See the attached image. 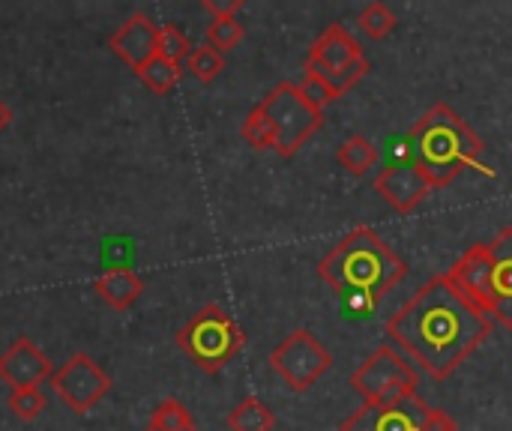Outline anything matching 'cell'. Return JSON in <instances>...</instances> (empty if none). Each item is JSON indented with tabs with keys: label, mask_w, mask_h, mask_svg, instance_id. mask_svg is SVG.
Segmentation results:
<instances>
[{
	"label": "cell",
	"mask_w": 512,
	"mask_h": 431,
	"mask_svg": "<svg viewBox=\"0 0 512 431\" xmlns=\"http://www.w3.org/2000/svg\"><path fill=\"white\" fill-rule=\"evenodd\" d=\"M357 24H360V30H363L369 39H384V36L399 24V18H396V12H393L387 3L375 0V3H369V6L360 12Z\"/></svg>",
	"instance_id": "23"
},
{
	"label": "cell",
	"mask_w": 512,
	"mask_h": 431,
	"mask_svg": "<svg viewBox=\"0 0 512 431\" xmlns=\"http://www.w3.org/2000/svg\"><path fill=\"white\" fill-rule=\"evenodd\" d=\"M429 405L414 396L402 405H363L357 408L339 431H423Z\"/></svg>",
	"instance_id": "11"
},
{
	"label": "cell",
	"mask_w": 512,
	"mask_h": 431,
	"mask_svg": "<svg viewBox=\"0 0 512 431\" xmlns=\"http://www.w3.org/2000/svg\"><path fill=\"white\" fill-rule=\"evenodd\" d=\"M12 123V111H9V105L0 99V132H6V126Z\"/></svg>",
	"instance_id": "29"
},
{
	"label": "cell",
	"mask_w": 512,
	"mask_h": 431,
	"mask_svg": "<svg viewBox=\"0 0 512 431\" xmlns=\"http://www.w3.org/2000/svg\"><path fill=\"white\" fill-rule=\"evenodd\" d=\"M156 39H159V27L144 12H135L111 33L108 45L123 63H129L138 72L150 57H156Z\"/></svg>",
	"instance_id": "15"
},
{
	"label": "cell",
	"mask_w": 512,
	"mask_h": 431,
	"mask_svg": "<svg viewBox=\"0 0 512 431\" xmlns=\"http://www.w3.org/2000/svg\"><path fill=\"white\" fill-rule=\"evenodd\" d=\"M204 36H207V45L222 54V51H231L234 45H240V39L246 36V27L240 24L237 15H222L207 24Z\"/></svg>",
	"instance_id": "21"
},
{
	"label": "cell",
	"mask_w": 512,
	"mask_h": 431,
	"mask_svg": "<svg viewBox=\"0 0 512 431\" xmlns=\"http://www.w3.org/2000/svg\"><path fill=\"white\" fill-rule=\"evenodd\" d=\"M138 78H141V84L147 87V90H153L156 96H162V93H168V90H174L177 87V81L183 78V69L177 66V63H171V60H165V57H150L141 69H138Z\"/></svg>",
	"instance_id": "19"
},
{
	"label": "cell",
	"mask_w": 512,
	"mask_h": 431,
	"mask_svg": "<svg viewBox=\"0 0 512 431\" xmlns=\"http://www.w3.org/2000/svg\"><path fill=\"white\" fill-rule=\"evenodd\" d=\"M330 366H333V354L309 330H294L270 354V369L294 393H306L324 372H330Z\"/></svg>",
	"instance_id": "8"
},
{
	"label": "cell",
	"mask_w": 512,
	"mask_h": 431,
	"mask_svg": "<svg viewBox=\"0 0 512 431\" xmlns=\"http://www.w3.org/2000/svg\"><path fill=\"white\" fill-rule=\"evenodd\" d=\"M339 165L354 174V177H363L369 168H375L378 162V147L366 138V135H351L339 144V153H336Z\"/></svg>",
	"instance_id": "18"
},
{
	"label": "cell",
	"mask_w": 512,
	"mask_h": 431,
	"mask_svg": "<svg viewBox=\"0 0 512 431\" xmlns=\"http://www.w3.org/2000/svg\"><path fill=\"white\" fill-rule=\"evenodd\" d=\"M51 375H54L51 360L27 336L15 339L0 354V381L9 390H39V384L51 381Z\"/></svg>",
	"instance_id": "10"
},
{
	"label": "cell",
	"mask_w": 512,
	"mask_h": 431,
	"mask_svg": "<svg viewBox=\"0 0 512 431\" xmlns=\"http://www.w3.org/2000/svg\"><path fill=\"white\" fill-rule=\"evenodd\" d=\"M177 345L198 369L216 375L246 348V333L222 306L207 303L177 330Z\"/></svg>",
	"instance_id": "4"
},
{
	"label": "cell",
	"mask_w": 512,
	"mask_h": 431,
	"mask_svg": "<svg viewBox=\"0 0 512 431\" xmlns=\"http://www.w3.org/2000/svg\"><path fill=\"white\" fill-rule=\"evenodd\" d=\"M408 273V264L372 231L354 228L339 246L318 264V276L339 294L378 303Z\"/></svg>",
	"instance_id": "2"
},
{
	"label": "cell",
	"mask_w": 512,
	"mask_h": 431,
	"mask_svg": "<svg viewBox=\"0 0 512 431\" xmlns=\"http://www.w3.org/2000/svg\"><path fill=\"white\" fill-rule=\"evenodd\" d=\"M351 387L366 405H402L417 396V372L396 348L381 345L351 375Z\"/></svg>",
	"instance_id": "7"
},
{
	"label": "cell",
	"mask_w": 512,
	"mask_h": 431,
	"mask_svg": "<svg viewBox=\"0 0 512 431\" xmlns=\"http://www.w3.org/2000/svg\"><path fill=\"white\" fill-rule=\"evenodd\" d=\"M375 189L381 192V198L396 210V213H411L423 204V198L432 192L429 180L420 174V168L414 162H399L384 168L375 177Z\"/></svg>",
	"instance_id": "12"
},
{
	"label": "cell",
	"mask_w": 512,
	"mask_h": 431,
	"mask_svg": "<svg viewBox=\"0 0 512 431\" xmlns=\"http://www.w3.org/2000/svg\"><path fill=\"white\" fill-rule=\"evenodd\" d=\"M450 282L468 297V300H474L486 315H489V306H492V300H489V282H492V249H489V243H477V246H471L453 267H450ZM492 318V315H489Z\"/></svg>",
	"instance_id": "13"
},
{
	"label": "cell",
	"mask_w": 512,
	"mask_h": 431,
	"mask_svg": "<svg viewBox=\"0 0 512 431\" xmlns=\"http://www.w3.org/2000/svg\"><path fill=\"white\" fill-rule=\"evenodd\" d=\"M297 87H300L303 99H306L309 105H315L318 111H324V105H330V102H336V99H339V96L333 93V87H330V84H324L315 72H306V75H303V81H300Z\"/></svg>",
	"instance_id": "26"
},
{
	"label": "cell",
	"mask_w": 512,
	"mask_h": 431,
	"mask_svg": "<svg viewBox=\"0 0 512 431\" xmlns=\"http://www.w3.org/2000/svg\"><path fill=\"white\" fill-rule=\"evenodd\" d=\"M156 54L171 60V63H183L192 54V42L186 39V33L174 24H162L159 27V39H156Z\"/></svg>",
	"instance_id": "24"
},
{
	"label": "cell",
	"mask_w": 512,
	"mask_h": 431,
	"mask_svg": "<svg viewBox=\"0 0 512 431\" xmlns=\"http://www.w3.org/2000/svg\"><path fill=\"white\" fill-rule=\"evenodd\" d=\"M222 69H225V57L216 48H210L207 42L198 45V48H192V54L186 57V72H192L201 84L216 81Z\"/></svg>",
	"instance_id": "22"
},
{
	"label": "cell",
	"mask_w": 512,
	"mask_h": 431,
	"mask_svg": "<svg viewBox=\"0 0 512 431\" xmlns=\"http://www.w3.org/2000/svg\"><path fill=\"white\" fill-rule=\"evenodd\" d=\"M492 324L495 321L441 273L390 315L387 339L411 354L435 381H444L492 336Z\"/></svg>",
	"instance_id": "1"
},
{
	"label": "cell",
	"mask_w": 512,
	"mask_h": 431,
	"mask_svg": "<svg viewBox=\"0 0 512 431\" xmlns=\"http://www.w3.org/2000/svg\"><path fill=\"white\" fill-rule=\"evenodd\" d=\"M228 429L231 431H273L276 429V414L255 396H246L237 408L228 414Z\"/></svg>",
	"instance_id": "17"
},
{
	"label": "cell",
	"mask_w": 512,
	"mask_h": 431,
	"mask_svg": "<svg viewBox=\"0 0 512 431\" xmlns=\"http://www.w3.org/2000/svg\"><path fill=\"white\" fill-rule=\"evenodd\" d=\"M255 111L261 114V120L270 132V150H276L285 159H291L324 123V111L309 105L294 81L276 84L255 105Z\"/></svg>",
	"instance_id": "5"
},
{
	"label": "cell",
	"mask_w": 512,
	"mask_h": 431,
	"mask_svg": "<svg viewBox=\"0 0 512 431\" xmlns=\"http://www.w3.org/2000/svg\"><path fill=\"white\" fill-rule=\"evenodd\" d=\"M243 6V0H204V9L213 12V18H222V15H237V9Z\"/></svg>",
	"instance_id": "28"
},
{
	"label": "cell",
	"mask_w": 512,
	"mask_h": 431,
	"mask_svg": "<svg viewBox=\"0 0 512 431\" xmlns=\"http://www.w3.org/2000/svg\"><path fill=\"white\" fill-rule=\"evenodd\" d=\"M147 431H198L189 408L180 399H165L153 408Z\"/></svg>",
	"instance_id": "20"
},
{
	"label": "cell",
	"mask_w": 512,
	"mask_h": 431,
	"mask_svg": "<svg viewBox=\"0 0 512 431\" xmlns=\"http://www.w3.org/2000/svg\"><path fill=\"white\" fill-rule=\"evenodd\" d=\"M9 411H12L18 420H24V423L36 420V417L45 411V396H42V390H12V396H9Z\"/></svg>",
	"instance_id": "25"
},
{
	"label": "cell",
	"mask_w": 512,
	"mask_h": 431,
	"mask_svg": "<svg viewBox=\"0 0 512 431\" xmlns=\"http://www.w3.org/2000/svg\"><path fill=\"white\" fill-rule=\"evenodd\" d=\"M51 387L69 411L87 414L90 408H96V402L108 396L111 378L99 369V363L90 354L75 351L60 369H54Z\"/></svg>",
	"instance_id": "9"
},
{
	"label": "cell",
	"mask_w": 512,
	"mask_h": 431,
	"mask_svg": "<svg viewBox=\"0 0 512 431\" xmlns=\"http://www.w3.org/2000/svg\"><path fill=\"white\" fill-rule=\"evenodd\" d=\"M306 72H315L324 84L333 87L336 96H342L369 72V60L345 24H330L309 48Z\"/></svg>",
	"instance_id": "6"
},
{
	"label": "cell",
	"mask_w": 512,
	"mask_h": 431,
	"mask_svg": "<svg viewBox=\"0 0 512 431\" xmlns=\"http://www.w3.org/2000/svg\"><path fill=\"white\" fill-rule=\"evenodd\" d=\"M423 431H459V426H456V420L450 414H444L438 408H429L426 420H423Z\"/></svg>",
	"instance_id": "27"
},
{
	"label": "cell",
	"mask_w": 512,
	"mask_h": 431,
	"mask_svg": "<svg viewBox=\"0 0 512 431\" xmlns=\"http://www.w3.org/2000/svg\"><path fill=\"white\" fill-rule=\"evenodd\" d=\"M93 288H96V294H99L111 309L126 312V309H132V303L141 297L144 279H141L135 270H129V267H111V270H105V273L93 282Z\"/></svg>",
	"instance_id": "16"
},
{
	"label": "cell",
	"mask_w": 512,
	"mask_h": 431,
	"mask_svg": "<svg viewBox=\"0 0 512 431\" xmlns=\"http://www.w3.org/2000/svg\"><path fill=\"white\" fill-rule=\"evenodd\" d=\"M492 282H489V315L512 330V228H504L492 243Z\"/></svg>",
	"instance_id": "14"
},
{
	"label": "cell",
	"mask_w": 512,
	"mask_h": 431,
	"mask_svg": "<svg viewBox=\"0 0 512 431\" xmlns=\"http://www.w3.org/2000/svg\"><path fill=\"white\" fill-rule=\"evenodd\" d=\"M408 153L432 189L450 186L465 168H483V141L444 102L432 105L414 123L408 132Z\"/></svg>",
	"instance_id": "3"
}]
</instances>
